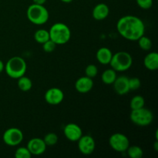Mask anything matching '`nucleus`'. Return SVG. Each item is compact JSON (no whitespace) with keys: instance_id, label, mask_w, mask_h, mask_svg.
Returning a JSON list of instances; mask_svg holds the SVG:
<instances>
[{"instance_id":"4be33fe9","label":"nucleus","mask_w":158,"mask_h":158,"mask_svg":"<svg viewBox=\"0 0 158 158\" xmlns=\"http://www.w3.org/2000/svg\"><path fill=\"white\" fill-rule=\"evenodd\" d=\"M145 100L142 96L137 95L133 97L130 103V106L131 110H137L140 109L144 106Z\"/></svg>"},{"instance_id":"a211bd4d","label":"nucleus","mask_w":158,"mask_h":158,"mask_svg":"<svg viewBox=\"0 0 158 158\" xmlns=\"http://www.w3.org/2000/svg\"><path fill=\"white\" fill-rule=\"evenodd\" d=\"M117 77V72L114 69H107L103 73L101 76V80L103 83L106 85H111L115 81Z\"/></svg>"},{"instance_id":"2f4dec72","label":"nucleus","mask_w":158,"mask_h":158,"mask_svg":"<svg viewBox=\"0 0 158 158\" xmlns=\"http://www.w3.org/2000/svg\"><path fill=\"white\" fill-rule=\"evenodd\" d=\"M62 2H66V3H69V2H71L73 1V0H61Z\"/></svg>"},{"instance_id":"6e6552de","label":"nucleus","mask_w":158,"mask_h":158,"mask_svg":"<svg viewBox=\"0 0 158 158\" xmlns=\"http://www.w3.org/2000/svg\"><path fill=\"white\" fill-rule=\"evenodd\" d=\"M23 133L16 127H10L6 130L2 136L3 141L8 146L14 147L20 144L23 140Z\"/></svg>"},{"instance_id":"39448f33","label":"nucleus","mask_w":158,"mask_h":158,"mask_svg":"<svg viewBox=\"0 0 158 158\" xmlns=\"http://www.w3.org/2000/svg\"><path fill=\"white\" fill-rule=\"evenodd\" d=\"M133 64V58L127 52L120 51L113 55L110 65L116 72H123L131 67Z\"/></svg>"},{"instance_id":"6ab92c4d","label":"nucleus","mask_w":158,"mask_h":158,"mask_svg":"<svg viewBox=\"0 0 158 158\" xmlns=\"http://www.w3.org/2000/svg\"><path fill=\"white\" fill-rule=\"evenodd\" d=\"M17 83H18V87L19 88L20 90L23 91V92H28L32 89V80L27 77L23 76V77L18 78Z\"/></svg>"},{"instance_id":"c756f323","label":"nucleus","mask_w":158,"mask_h":158,"mask_svg":"<svg viewBox=\"0 0 158 158\" xmlns=\"http://www.w3.org/2000/svg\"><path fill=\"white\" fill-rule=\"evenodd\" d=\"M33 2L35 4H38V5H44L46 3V0H32Z\"/></svg>"},{"instance_id":"f3484780","label":"nucleus","mask_w":158,"mask_h":158,"mask_svg":"<svg viewBox=\"0 0 158 158\" xmlns=\"http://www.w3.org/2000/svg\"><path fill=\"white\" fill-rule=\"evenodd\" d=\"M143 65L148 69L154 71L158 69V54L157 52L148 53L143 60Z\"/></svg>"},{"instance_id":"7c9ffc66","label":"nucleus","mask_w":158,"mask_h":158,"mask_svg":"<svg viewBox=\"0 0 158 158\" xmlns=\"http://www.w3.org/2000/svg\"><path fill=\"white\" fill-rule=\"evenodd\" d=\"M5 69V64L1 60H0V73L3 72V70Z\"/></svg>"},{"instance_id":"c85d7f7f","label":"nucleus","mask_w":158,"mask_h":158,"mask_svg":"<svg viewBox=\"0 0 158 158\" xmlns=\"http://www.w3.org/2000/svg\"><path fill=\"white\" fill-rule=\"evenodd\" d=\"M137 4L143 9H149L153 6V0H137Z\"/></svg>"},{"instance_id":"aec40b11","label":"nucleus","mask_w":158,"mask_h":158,"mask_svg":"<svg viewBox=\"0 0 158 158\" xmlns=\"http://www.w3.org/2000/svg\"><path fill=\"white\" fill-rule=\"evenodd\" d=\"M34 39H35V41L38 43L40 44H43L44 43H46V41H48L49 40H50L49 38V31L46 30V29H39L34 34Z\"/></svg>"},{"instance_id":"393cba45","label":"nucleus","mask_w":158,"mask_h":158,"mask_svg":"<svg viewBox=\"0 0 158 158\" xmlns=\"http://www.w3.org/2000/svg\"><path fill=\"white\" fill-rule=\"evenodd\" d=\"M15 157L16 158H31L32 154H31L30 151L29 149L25 147H20V148H17L16 151L15 152Z\"/></svg>"},{"instance_id":"9d476101","label":"nucleus","mask_w":158,"mask_h":158,"mask_svg":"<svg viewBox=\"0 0 158 158\" xmlns=\"http://www.w3.org/2000/svg\"><path fill=\"white\" fill-rule=\"evenodd\" d=\"M44 98L46 103L56 106L62 103L64 99V94L60 88L52 87L46 91Z\"/></svg>"},{"instance_id":"bb28decb","label":"nucleus","mask_w":158,"mask_h":158,"mask_svg":"<svg viewBox=\"0 0 158 158\" xmlns=\"http://www.w3.org/2000/svg\"><path fill=\"white\" fill-rule=\"evenodd\" d=\"M141 86V81L137 77H132L129 79V89L131 90H137Z\"/></svg>"},{"instance_id":"b1692460","label":"nucleus","mask_w":158,"mask_h":158,"mask_svg":"<svg viewBox=\"0 0 158 158\" xmlns=\"http://www.w3.org/2000/svg\"><path fill=\"white\" fill-rule=\"evenodd\" d=\"M43 140L46 146H54L58 142V136L55 133H48L46 135H45Z\"/></svg>"},{"instance_id":"2eb2a0df","label":"nucleus","mask_w":158,"mask_h":158,"mask_svg":"<svg viewBox=\"0 0 158 158\" xmlns=\"http://www.w3.org/2000/svg\"><path fill=\"white\" fill-rule=\"evenodd\" d=\"M110 9L105 3H99L93 9V17L96 20H103L109 15Z\"/></svg>"},{"instance_id":"20e7f679","label":"nucleus","mask_w":158,"mask_h":158,"mask_svg":"<svg viewBox=\"0 0 158 158\" xmlns=\"http://www.w3.org/2000/svg\"><path fill=\"white\" fill-rule=\"evenodd\" d=\"M27 18L29 21L35 25H43L49 19V12L43 5L33 3L29 6L26 12Z\"/></svg>"},{"instance_id":"cd10ccee","label":"nucleus","mask_w":158,"mask_h":158,"mask_svg":"<svg viewBox=\"0 0 158 158\" xmlns=\"http://www.w3.org/2000/svg\"><path fill=\"white\" fill-rule=\"evenodd\" d=\"M56 46V44L54 42H52L51 40H49L46 43H43V49L45 52L49 53V52H52L55 50Z\"/></svg>"},{"instance_id":"473e14b6","label":"nucleus","mask_w":158,"mask_h":158,"mask_svg":"<svg viewBox=\"0 0 158 158\" xmlns=\"http://www.w3.org/2000/svg\"><path fill=\"white\" fill-rule=\"evenodd\" d=\"M157 145H158V142H157V141H156V143H155V144H154V148H155L156 151H157V150H158Z\"/></svg>"},{"instance_id":"dca6fc26","label":"nucleus","mask_w":158,"mask_h":158,"mask_svg":"<svg viewBox=\"0 0 158 158\" xmlns=\"http://www.w3.org/2000/svg\"><path fill=\"white\" fill-rule=\"evenodd\" d=\"M96 56H97V60H98L99 63L103 65H107L110 63L113 53L109 48L101 47L97 50Z\"/></svg>"},{"instance_id":"a878e982","label":"nucleus","mask_w":158,"mask_h":158,"mask_svg":"<svg viewBox=\"0 0 158 158\" xmlns=\"http://www.w3.org/2000/svg\"><path fill=\"white\" fill-rule=\"evenodd\" d=\"M85 73H86V77L93 79L97 75V73H98V69H97L96 65L89 64L86 67V69H85Z\"/></svg>"},{"instance_id":"423d86ee","label":"nucleus","mask_w":158,"mask_h":158,"mask_svg":"<svg viewBox=\"0 0 158 158\" xmlns=\"http://www.w3.org/2000/svg\"><path fill=\"white\" fill-rule=\"evenodd\" d=\"M130 119L131 122L137 126L146 127L151 124L154 120V114L144 106L140 109L131 110Z\"/></svg>"},{"instance_id":"7ed1b4c3","label":"nucleus","mask_w":158,"mask_h":158,"mask_svg":"<svg viewBox=\"0 0 158 158\" xmlns=\"http://www.w3.org/2000/svg\"><path fill=\"white\" fill-rule=\"evenodd\" d=\"M27 65L23 58L20 56H13L9 59L5 65L6 74L12 79H18L25 75Z\"/></svg>"},{"instance_id":"0eeeda50","label":"nucleus","mask_w":158,"mask_h":158,"mask_svg":"<svg viewBox=\"0 0 158 158\" xmlns=\"http://www.w3.org/2000/svg\"><path fill=\"white\" fill-rule=\"evenodd\" d=\"M109 143L113 150L119 153L126 152L128 147L130 146L128 137L121 133H115L112 134L109 139Z\"/></svg>"},{"instance_id":"5701e85b","label":"nucleus","mask_w":158,"mask_h":158,"mask_svg":"<svg viewBox=\"0 0 158 158\" xmlns=\"http://www.w3.org/2000/svg\"><path fill=\"white\" fill-rule=\"evenodd\" d=\"M137 41H138L139 46L143 50H150L151 49V47H152V42H151V39L145 36L144 35H142Z\"/></svg>"},{"instance_id":"f03ea898","label":"nucleus","mask_w":158,"mask_h":158,"mask_svg":"<svg viewBox=\"0 0 158 158\" xmlns=\"http://www.w3.org/2000/svg\"><path fill=\"white\" fill-rule=\"evenodd\" d=\"M49 38L56 45H63L71 38L70 29L63 23H56L51 26L49 30Z\"/></svg>"},{"instance_id":"ddd939ff","label":"nucleus","mask_w":158,"mask_h":158,"mask_svg":"<svg viewBox=\"0 0 158 158\" xmlns=\"http://www.w3.org/2000/svg\"><path fill=\"white\" fill-rule=\"evenodd\" d=\"M113 85H114V91L118 95H125L130 91L129 78L126 76L117 77Z\"/></svg>"},{"instance_id":"f257e3e1","label":"nucleus","mask_w":158,"mask_h":158,"mask_svg":"<svg viewBox=\"0 0 158 158\" xmlns=\"http://www.w3.org/2000/svg\"><path fill=\"white\" fill-rule=\"evenodd\" d=\"M117 29L123 38L131 41H137L144 35L145 25L138 17L125 15L118 20Z\"/></svg>"},{"instance_id":"4468645a","label":"nucleus","mask_w":158,"mask_h":158,"mask_svg":"<svg viewBox=\"0 0 158 158\" xmlns=\"http://www.w3.org/2000/svg\"><path fill=\"white\" fill-rule=\"evenodd\" d=\"M94 86L93 79L86 77H80L75 83V89L80 94H86L92 89Z\"/></svg>"},{"instance_id":"412c9836","label":"nucleus","mask_w":158,"mask_h":158,"mask_svg":"<svg viewBox=\"0 0 158 158\" xmlns=\"http://www.w3.org/2000/svg\"><path fill=\"white\" fill-rule=\"evenodd\" d=\"M128 156L131 158H142L143 155V151L141 148L137 145H130L127 150Z\"/></svg>"},{"instance_id":"f8f14e48","label":"nucleus","mask_w":158,"mask_h":158,"mask_svg":"<svg viewBox=\"0 0 158 158\" xmlns=\"http://www.w3.org/2000/svg\"><path fill=\"white\" fill-rule=\"evenodd\" d=\"M46 148L47 146L45 143L43 139L40 138V137L32 138L27 143V148L30 151L32 155H41L46 151Z\"/></svg>"},{"instance_id":"9b49d317","label":"nucleus","mask_w":158,"mask_h":158,"mask_svg":"<svg viewBox=\"0 0 158 158\" xmlns=\"http://www.w3.org/2000/svg\"><path fill=\"white\" fill-rule=\"evenodd\" d=\"M63 134L69 141L77 142V140L83 135V131L77 123H70L64 127Z\"/></svg>"},{"instance_id":"1a4fd4ad","label":"nucleus","mask_w":158,"mask_h":158,"mask_svg":"<svg viewBox=\"0 0 158 158\" xmlns=\"http://www.w3.org/2000/svg\"><path fill=\"white\" fill-rule=\"evenodd\" d=\"M77 142L79 151L84 155H89L95 151L96 142L90 135H82Z\"/></svg>"}]
</instances>
